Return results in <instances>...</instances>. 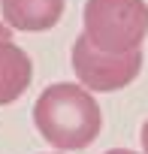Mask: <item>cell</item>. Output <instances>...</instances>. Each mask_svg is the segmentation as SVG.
<instances>
[{"label":"cell","mask_w":148,"mask_h":154,"mask_svg":"<svg viewBox=\"0 0 148 154\" xmlns=\"http://www.w3.org/2000/svg\"><path fill=\"white\" fill-rule=\"evenodd\" d=\"M33 124L54 151H85L100 136L103 112L79 82H54L36 97Z\"/></svg>","instance_id":"cell-1"},{"label":"cell","mask_w":148,"mask_h":154,"mask_svg":"<svg viewBox=\"0 0 148 154\" xmlns=\"http://www.w3.org/2000/svg\"><path fill=\"white\" fill-rule=\"evenodd\" d=\"M54 154H63V151H54Z\"/></svg>","instance_id":"cell-9"},{"label":"cell","mask_w":148,"mask_h":154,"mask_svg":"<svg viewBox=\"0 0 148 154\" xmlns=\"http://www.w3.org/2000/svg\"><path fill=\"white\" fill-rule=\"evenodd\" d=\"M12 33H15L12 27H6L3 21H0V42H6V39H12Z\"/></svg>","instance_id":"cell-7"},{"label":"cell","mask_w":148,"mask_h":154,"mask_svg":"<svg viewBox=\"0 0 148 154\" xmlns=\"http://www.w3.org/2000/svg\"><path fill=\"white\" fill-rule=\"evenodd\" d=\"M72 69H76L79 85L91 94H112L136 82V75L142 72V48L109 54L94 48L88 36L79 33L72 42Z\"/></svg>","instance_id":"cell-3"},{"label":"cell","mask_w":148,"mask_h":154,"mask_svg":"<svg viewBox=\"0 0 148 154\" xmlns=\"http://www.w3.org/2000/svg\"><path fill=\"white\" fill-rule=\"evenodd\" d=\"M82 33L100 51L121 54L142 48L148 36V3L145 0H85Z\"/></svg>","instance_id":"cell-2"},{"label":"cell","mask_w":148,"mask_h":154,"mask_svg":"<svg viewBox=\"0 0 148 154\" xmlns=\"http://www.w3.org/2000/svg\"><path fill=\"white\" fill-rule=\"evenodd\" d=\"M139 142H142V154H148V118H145V124L139 130Z\"/></svg>","instance_id":"cell-6"},{"label":"cell","mask_w":148,"mask_h":154,"mask_svg":"<svg viewBox=\"0 0 148 154\" xmlns=\"http://www.w3.org/2000/svg\"><path fill=\"white\" fill-rule=\"evenodd\" d=\"M66 0H0L3 24L21 33L51 30L63 15Z\"/></svg>","instance_id":"cell-4"},{"label":"cell","mask_w":148,"mask_h":154,"mask_svg":"<svg viewBox=\"0 0 148 154\" xmlns=\"http://www.w3.org/2000/svg\"><path fill=\"white\" fill-rule=\"evenodd\" d=\"M106 154H139V151H130V148H112V151H106Z\"/></svg>","instance_id":"cell-8"},{"label":"cell","mask_w":148,"mask_h":154,"mask_svg":"<svg viewBox=\"0 0 148 154\" xmlns=\"http://www.w3.org/2000/svg\"><path fill=\"white\" fill-rule=\"evenodd\" d=\"M33 82V60L12 39L0 42V106L15 103Z\"/></svg>","instance_id":"cell-5"}]
</instances>
